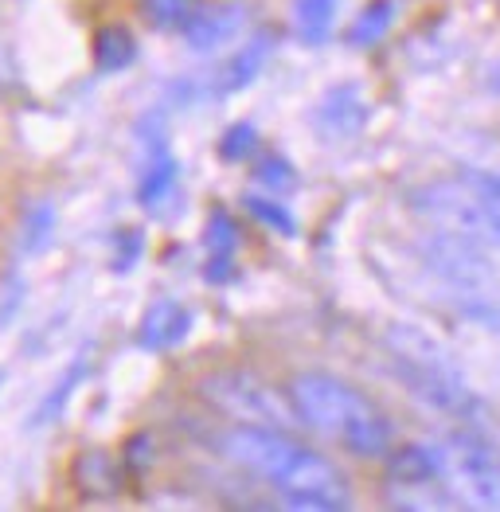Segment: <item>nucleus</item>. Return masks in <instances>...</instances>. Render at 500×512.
I'll list each match as a JSON object with an SVG mask.
<instances>
[{"instance_id":"ddd939ff","label":"nucleus","mask_w":500,"mask_h":512,"mask_svg":"<svg viewBox=\"0 0 500 512\" xmlns=\"http://www.w3.org/2000/svg\"><path fill=\"white\" fill-rule=\"evenodd\" d=\"M133 55H137V40L125 32V28H102L98 36H94V63L102 67V71H122L133 63Z\"/></svg>"},{"instance_id":"4be33fe9","label":"nucleus","mask_w":500,"mask_h":512,"mask_svg":"<svg viewBox=\"0 0 500 512\" xmlns=\"http://www.w3.org/2000/svg\"><path fill=\"white\" fill-rule=\"evenodd\" d=\"M254 180H258L262 188H270V192H293V188H297L293 169L282 161V157H266V161L254 169Z\"/></svg>"},{"instance_id":"f257e3e1","label":"nucleus","mask_w":500,"mask_h":512,"mask_svg":"<svg viewBox=\"0 0 500 512\" xmlns=\"http://www.w3.org/2000/svg\"><path fill=\"white\" fill-rule=\"evenodd\" d=\"M215 450L231 466L274 485L290 509H344L352 501L348 477L336 470L325 454L297 442L293 430L231 423L227 430L215 434Z\"/></svg>"},{"instance_id":"7ed1b4c3","label":"nucleus","mask_w":500,"mask_h":512,"mask_svg":"<svg viewBox=\"0 0 500 512\" xmlns=\"http://www.w3.org/2000/svg\"><path fill=\"white\" fill-rule=\"evenodd\" d=\"M387 348H391L395 372L415 391V399L430 403L434 411H442L458 427H485L489 407L465 380L458 356L446 344L434 341L430 333H422L415 325H391Z\"/></svg>"},{"instance_id":"4468645a","label":"nucleus","mask_w":500,"mask_h":512,"mask_svg":"<svg viewBox=\"0 0 500 512\" xmlns=\"http://www.w3.org/2000/svg\"><path fill=\"white\" fill-rule=\"evenodd\" d=\"M75 481L83 485L86 493H118V466H114V458H106L102 450L79 454V462H75Z\"/></svg>"},{"instance_id":"1a4fd4ad","label":"nucleus","mask_w":500,"mask_h":512,"mask_svg":"<svg viewBox=\"0 0 500 512\" xmlns=\"http://www.w3.org/2000/svg\"><path fill=\"white\" fill-rule=\"evenodd\" d=\"M188 329H192V313L180 301L165 298L145 309L141 329H137V344L149 348V352H161V348H172V344L184 341Z\"/></svg>"},{"instance_id":"423d86ee","label":"nucleus","mask_w":500,"mask_h":512,"mask_svg":"<svg viewBox=\"0 0 500 512\" xmlns=\"http://www.w3.org/2000/svg\"><path fill=\"white\" fill-rule=\"evenodd\" d=\"M415 212L434 227V231H446V235H461V239H473V243H497L493 235V223L481 208L477 192L469 188V180H438V184H426L415 192Z\"/></svg>"},{"instance_id":"5701e85b","label":"nucleus","mask_w":500,"mask_h":512,"mask_svg":"<svg viewBox=\"0 0 500 512\" xmlns=\"http://www.w3.org/2000/svg\"><path fill=\"white\" fill-rule=\"evenodd\" d=\"M208 243H211V251H215V255H231V247H235V223H231L223 212L211 215Z\"/></svg>"},{"instance_id":"dca6fc26","label":"nucleus","mask_w":500,"mask_h":512,"mask_svg":"<svg viewBox=\"0 0 500 512\" xmlns=\"http://www.w3.org/2000/svg\"><path fill=\"white\" fill-rule=\"evenodd\" d=\"M141 12L153 28L172 32V28H188V20L200 12V0H141Z\"/></svg>"},{"instance_id":"6e6552de","label":"nucleus","mask_w":500,"mask_h":512,"mask_svg":"<svg viewBox=\"0 0 500 512\" xmlns=\"http://www.w3.org/2000/svg\"><path fill=\"white\" fill-rule=\"evenodd\" d=\"M387 473L395 477V485H438L446 477V458L442 446H422V442H407V446H391L387 450Z\"/></svg>"},{"instance_id":"9b49d317","label":"nucleus","mask_w":500,"mask_h":512,"mask_svg":"<svg viewBox=\"0 0 500 512\" xmlns=\"http://www.w3.org/2000/svg\"><path fill=\"white\" fill-rule=\"evenodd\" d=\"M239 28H243V8L239 4H215V8H200L188 20L184 36H188V43L196 51H215V47H223L227 40H235Z\"/></svg>"},{"instance_id":"a211bd4d","label":"nucleus","mask_w":500,"mask_h":512,"mask_svg":"<svg viewBox=\"0 0 500 512\" xmlns=\"http://www.w3.org/2000/svg\"><path fill=\"white\" fill-rule=\"evenodd\" d=\"M465 180H469V188L477 192V200H481V208L489 215L493 235H497V243H500V176H493V172H469Z\"/></svg>"},{"instance_id":"20e7f679","label":"nucleus","mask_w":500,"mask_h":512,"mask_svg":"<svg viewBox=\"0 0 500 512\" xmlns=\"http://www.w3.org/2000/svg\"><path fill=\"white\" fill-rule=\"evenodd\" d=\"M200 399L211 411H219L223 419L239 423V427H274L293 430L301 427L297 411H293L290 391L282 395L274 384H266L262 376H254L247 368H219L200 380Z\"/></svg>"},{"instance_id":"f3484780","label":"nucleus","mask_w":500,"mask_h":512,"mask_svg":"<svg viewBox=\"0 0 500 512\" xmlns=\"http://www.w3.org/2000/svg\"><path fill=\"white\" fill-rule=\"evenodd\" d=\"M266 55H270V40L266 36H258V40L243 47L231 63H227V75H223V86L227 90H235V86H247L258 71H262V63H266Z\"/></svg>"},{"instance_id":"412c9836","label":"nucleus","mask_w":500,"mask_h":512,"mask_svg":"<svg viewBox=\"0 0 500 512\" xmlns=\"http://www.w3.org/2000/svg\"><path fill=\"white\" fill-rule=\"evenodd\" d=\"M247 212L254 219H262L266 227L282 231V235H293V215L278 204V200H266V196H247Z\"/></svg>"},{"instance_id":"f8f14e48","label":"nucleus","mask_w":500,"mask_h":512,"mask_svg":"<svg viewBox=\"0 0 500 512\" xmlns=\"http://www.w3.org/2000/svg\"><path fill=\"white\" fill-rule=\"evenodd\" d=\"M336 20V0H293V28L309 43L329 40Z\"/></svg>"},{"instance_id":"aec40b11","label":"nucleus","mask_w":500,"mask_h":512,"mask_svg":"<svg viewBox=\"0 0 500 512\" xmlns=\"http://www.w3.org/2000/svg\"><path fill=\"white\" fill-rule=\"evenodd\" d=\"M254 145H258V133H254L250 122H243V126H231L223 133L219 153H223V161H247L250 153H254Z\"/></svg>"},{"instance_id":"39448f33","label":"nucleus","mask_w":500,"mask_h":512,"mask_svg":"<svg viewBox=\"0 0 500 512\" xmlns=\"http://www.w3.org/2000/svg\"><path fill=\"white\" fill-rule=\"evenodd\" d=\"M446 485L477 509H500V450L477 427H458L446 446Z\"/></svg>"},{"instance_id":"f03ea898","label":"nucleus","mask_w":500,"mask_h":512,"mask_svg":"<svg viewBox=\"0 0 500 512\" xmlns=\"http://www.w3.org/2000/svg\"><path fill=\"white\" fill-rule=\"evenodd\" d=\"M290 399L301 427L333 438L356 458H387V450L395 446V423L387 419V411L340 376L301 372L293 376Z\"/></svg>"},{"instance_id":"0eeeda50","label":"nucleus","mask_w":500,"mask_h":512,"mask_svg":"<svg viewBox=\"0 0 500 512\" xmlns=\"http://www.w3.org/2000/svg\"><path fill=\"white\" fill-rule=\"evenodd\" d=\"M426 262L454 286V290H465V294H489L493 282H497V266L485 258L481 243L473 239H461V235H446V231H434L422 247Z\"/></svg>"},{"instance_id":"6ab92c4d","label":"nucleus","mask_w":500,"mask_h":512,"mask_svg":"<svg viewBox=\"0 0 500 512\" xmlns=\"http://www.w3.org/2000/svg\"><path fill=\"white\" fill-rule=\"evenodd\" d=\"M172 184H176V165H172V157L157 153L153 169L145 172V180H141V200H145V204H161Z\"/></svg>"},{"instance_id":"9d476101","label":"nucleus","mask_w":500,"mask_h":512,"mask_svg":"<svg viewBox=\"0 0 500 512\" xmlns=\"http://www.w3.org/2000/svg\"><path fill=\"white\" fill-rule=\"evenodd\" d=\"M364 122H368V106L352 86L329 90L325 102L317 106V129L325 137H352L364 129Z\"/></svg>"},{"instance_id":"2eb2a0df","label":"nucleus","mask_w":500,"mask_h":512,"mask_svg":"<svg viewBox=\"0 0 500 512\" xmlns=\"http://www.w3.org/2000/svg\"><path fill=\"white\" fill-rule=\"evenodd\" d=\"M391 20H395V0H372L360 12V20L352 24L348 40L356 43V47H372V43H379L391 32Z\"/></svg>"}]
</instances>
